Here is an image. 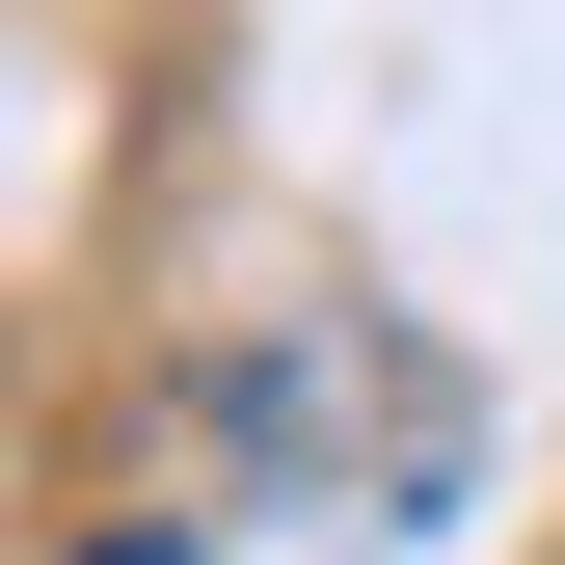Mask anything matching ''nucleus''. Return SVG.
Returning a JSON list of instances; mask_svg holds the SVG:
<instances>
[{
  "label": "nucleus",
  "instance_id": "nucleus-2",
  "mask_svg": "<svg viewBox=\"0 0 565 565\" xmlns=\"http://www.w3.org/2000/svg\"><path fill=\"white\" fill-rule=\"evenodd\" d=\"M82 565H189V539H82Z\"/></svg>",
  "mask_w": 565,
  "mask_h": 565
},
{
  "label": "nucleus",
  "instance_id": "nucleus-1",
  "mask_svg": "<svg viewBox=\"0 0 565 565\" xmlns=\"http://www.w3.org/2000/svg\"><path fill=\"white\" fill-rule=\"evenodd\" d=\"M189 431H216L269 512H377V539H404V512H458V484H484V377H458L431 323L323 297V323H243L216 377H189Z\"/></svg>",
  "mask_w": 565,
  "mask_h": 565
}]
</instances>
